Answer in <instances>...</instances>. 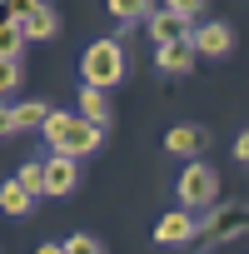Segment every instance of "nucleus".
Returning a JSON list of instances; mask_svg holds the SVG:
<instances>
[{"label":"nucleus","instance_id":"nucleus-3","mask_svg":"<svg viewBox=\"0 0 249 254\" xmlns=\"http://www.w3.org/2000/svg\"><path fill=\"white\" fill-rule=\"evenodd\" d=\"M180 199H185V209H209V204L219 199V175H214V165L194 160V165L180 175Z\"/></svg>","mask_w":249,"mask_h":254},{"label":"nucleus","instance_id":"nucleus-15","mask_svg":"<svg viewBox=\"0 0 249 254\" xmlns=\"http://www.w3.org/2000/svg\"><path fill=\"white\" fill-rule=\"evenodd\" d=\"M105 5H110V15H115L120 25H135V20L150 15V0H105Z\"/></svg>","mask_w":249,"mask_h":254},{"label":"nucleus","instance_id":"nucleus-2","mask_svg":"<svg viewBox=\"0 0 249 254\" xmlns=\"http://www.w3.org/2000/svg\"><path fill=\"white\" fill-rule=\"evenodd\" d=\"M80 70H85V85H100V90L120 85L124 80V45H120V35L115 40H95L80 55Z\"/></svg>","mask_w":249,"mask_h":254},{"label":"nucleus","instance_id":"nucleus-21","mask_svg":"<svg viewBox=\"0 0 249 254\" xmlns=\"http://www.w3.org/2000/svg\"><path fill=\"white\" fill-rule=\"evenodd\" d=\"M234 155H239V160H244V165H249V130H244V135H239V145H234Z\"/></svg>","mask_w":249,"mask_h":254},{"label":"nucleus","instance_id":"nucleus-11","mask_svg":"<svg viewBox=\"0 0 249 254\" xmlns=\"http://www.w3.org/2000/svg\"><path fill=\"white\" fill-rule=\"evenodd\" d=\"M35 209V194L20 185V180H5L0 185V214H30Z\"/></svg>","mask_w":249,"mask_h":254},{"label":"nucleus","instance_id":"nucleus-8","mask_svg":"<svg viewBox=\"0 0 249 254\" xmlns=\"http://www.w3.org/2000/svg\"><path fill=\"white\" fill-rule=\"evenodd\" d=\"M145 20H150L155 45H170V40H185V35H189V20H180L175 10H150Z\"/></svg>","mask_w":249,"mask_h":254},{"label":"nucleus","instance_id":"nucleus-9","mask_svg":"<svg viewBox=\"0 0 249 254\" xmlns=\"http://www.w3.org/2000/svg\"><path fill=\"white\" fill-rule=\"evenodd\" d=\"M155 50H160V70H165V75L194 70V45H189V35H185V40H170V45H155Z\"/></svg>","mask_w":249,"mask_h":254},{"label":"nucleus","instance_id":"nucleus-7","mask_svg":"<svg viewBox=\"0 0 249 254\" xmlns=\"http://www.w3.org/2000/svg\"><path fill=\"white\" fill-rule=\"evenodd\" d=\"M199 234V224L189 219V209H175V214H165L160 224H155V244H185V239H194Z\"/></svg>","mask_w":249,"mask_h":254},{"label":"nucleus","instance_id":"nucleus-22","mask_svg":"<svg viewBox=\"0 0 249 254\" xmlns=\"http://www.w3.org/2000/svg\"><path fill=\"white\" fill-rule=\"evenodd\" d=\"M35 254H65V244H40Z\"/></svg>","mask_w":249,"mask_h":254},{"label":"nucleus","instance_id":"nucleus-20","mask_svg":"<svg viewBox=\"0 0 249 254\" xmlns=\"http://www.w3.org/2000/svg\"><path fill=\"white\" fill-rule=\"evenodd\" d=\"M0 135H15V110L0 105Z\"/></svg>","mask_w":249,"mask_h":254},{"label":"nucleus","instance_id":"nucleus-10","mask_svg":"<svg viewBox=\"0 0 249 254\" xmlns=\"http://www.w3.org/2000/svg\"><path fill=\"white\" fill-rule=\"evenodd\" d=\"M204 145H209V135L199 130V125H175V130L165 135V150L170 155H199Z\"/></svg>","mask_w":249,"mask_h":254},{"label":"nucleus","instance_id":"nucleus-14","mask_svg":"<svg viewBox=\"0 0 249 254\" xmlns=\"http://www.w3.org/2000/svg\"><path fill=\"white\" fill-rule=\"evenodd\" d=\"M20 45H25L20 20H15V15H10V20H0V60H20Z\"/></svg>","mask_w":249,"mask_h":254},{"label":"nucleus","instance_id":"nucleus-16","mask_svg":"<svg viewBox=\"0 0 249 254\" xmlns=\"http://www.w3.org/2000/svg\"><path fill=\"white\" fill-rule=\"evenodd\" d=\"M15 180H20V185H25V190L40 199V194H45V160H30V165H20V175H15Z\"/></svg>","mask_w":249,"mask_h":254},{"label":"nucleus","instance_id":"nucleus-18","mask_svg":"<svg viewBox=\"0 0 249 254\" xmlns=\"http://www.w3.org/2000/svg\"><path fill=\"white\" fill-rule=\"evenodd\" d=\"M20 75H25L20 60H0V95H10V90L20 85Z\"/></svg>","mask_w":249,"mask_h":254},{"label":"nucleus","instance_id":"nucleus-13","mask_svg":"<svg viewBox=\"0 0 249 254\" xmlns=\"http://www.w3.org/2000/svg\"><path fill=\"white\" fill-rule=\"evenodd\" d=\"M10 110H15V130H40L45 115H50L45 100H20V105H10Z\"/></svg>","mask_w":249,"mask_h":254},{"label":"nucleus","instance_id":"nucleus-17","mask_svg":"<svg viewBox=\"0 0 249 254\" xmlns=\"http://www.w3.org/2000/svg\"><path fill=\"white\" fill-rule=\"evenodd\" d=\"M65 254H105V244L90 239V234H70V239H65Z\"/></svg>","mask_w":249,"mask_h":254},{"label":"nucleus","instance_id":"nucleus-19","mask_svg":"<svg viewBox=\"0 0 249 254\" xmlns=\"http://www.w3.org/2000/svg\"><path fill=\"white\" fill-rule=\"evenodd\" d=\"M165 10H175L180 20H194V15L204 10V0H165Z\"/></svg>","mask_w":249,"mask_h":254},{"label":"nucleus","instance_id":"nucleus-5","mask_svg":"<svg viewBox=\"0 0 249 254\" xmlns=\"http://www.w3.org/2000/svg\"><path fill=\"white\" fill-rule=\"evenodd\" d=\"M20 20V30H25V40H50L60 25H55V10L45 5V0H25V10L15 15Z\"/></svg>","mask_w":249,"mask_h":254},{"label":"nucleus","instance_id":"nucleus-12","mask_svg":"<svg viewBox=\"0 0 249 254\" xmlns=\"http://www.w3.org/2000/svg\"><path fill=\"white\" fill-rule=\"evenodd\" d=\"M80 115L85 120H95V125H110V100H105V90L100 85H80Z\"/></svg>","mask_w":249,"mask_h":254},{"label":"nucleus","instance_id":"nucleus-6","mask_svg":"<svg viewBox=\"0 0 249 254\" xmlns=\"http://www.w3.org/2000/svg\"><path fill=\"white\" fill-rule=\"evenodd\" d=\"M75 185H80L75 160H70V155H50V160H45V194H50V199H60V194H70Z\"/></svg>","mask_w":249,"mask_h":254},{"label":"nucleus","instance_id":"nucleus-1","mask_svg":"<svg viewBox=\"0 0 249 254\" xmlns=\"http://www.w3.org/2000/svg\"><path fill=\"white\" fill-rule=\"evenodd\" d=\"M40 130H45V140L55 145V155H70V160L100 150V140H105V125H95V120H85V115H65V110H50Z\"/></svg>","mask_w":249,"mask_h":254},{"label":"nucleus","instance_id":"nucleus-4","mask_svg":"<svg viewBox=\"0 0 249 254\" xmlns=\"http://www.w3.org/2000/svg\"><path fill=\"white\" fill-rule=\"evenodd\" d=\"M189 45H194V55H229V50H234V30L219 25V20L189 25Z\"/></svg>","mask_w":249,"mask_h":254}]
</instances>
